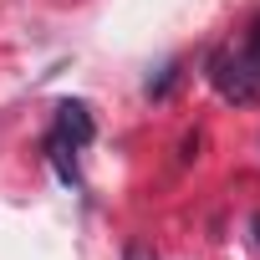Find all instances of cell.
Instances as JSON below:
<instances>
[{"mask_svg":"<svg viewBox=\"0 0 260 260\" xmlns=\"http://www.w3.org/2000/svg\"><path fill=\"white\" fill-rule=\"evenodd\" d=\"M209 82L219 87V97L224 102H260V16H255V26H250V36H245V46L235 51H219L214 61H209Z\"/></svg>","mask_w":260,"mask_h":260,"instance_id":"cell-1","label":"cell"},{"mask_svg":"<svg viewBox=\"0 0 260 260\" xmlns=\"http://www.w3.org/2000/svg\"><path fill=\"white\" fill-rule=\"evenodd\" d=\"M56 138H67L72 148H87L92 143V117L82 102H61L56 107Z\"/></svg>","mask_w":260,"mask_h":260,"instance_id":"cell-2","label":"cell"},{"mask_svg":"<svg viewBox=\"0 0 260 260\" xmlns=\"http://www.w3.org/2000/svg\"><path fill=\"white\" fill-rule=\"evenodd\" d=\"M122 260H158V255H153L148 245H127V250H122Z\"/></svg>","mask_w":260,"mask_h":260,"instance_id":"cell-3","label":"cell"}]
</instances>
